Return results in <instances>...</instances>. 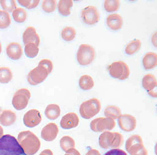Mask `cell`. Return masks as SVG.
Wrapping results in <instances>:
<instances>
[{"instance_id": "f546056e", "label": "cell", "mask_w": 157, "mask_h": 155, "mask_svg": "<svg viewBox=\"0 0 157 155\" xmlns=\"http://www.w3.org/2000/svg\"><path fill=\"white\" fill-rule=\"evenodd\" d=\"M27 12L22 8H18L12 12V17L13 20L17 23H21L24 22L27 19Z\"/></svg>"}, {"instance_id": "ab89813d", "label": "cell", "mask_w": 157, "mask_h": 155, "mask_svg": "<svg viewBox=\"0 0 157 155\" xmlns=\"http://www.w3.org/2000/svg\"><path fill=\"white\" fill-rule=\"evenodd\" d=\"M39 155H54L53 152L50 149H44L42 151Z\"/></svg>"}, {"instance_id": "8d00e7d4", "label": "cell", "mask_w": 157, "mask_h": 155, "mask_svg": "<svg viewBox=\"0 0 157 155\" xmlns=\"http://www.w3.org/2000/svg\"><path fill=\"white\" fill-rule=\"evenodd\" d=\"M104 155H128L127 153L120 149H113L107 152Z\"/></svg>"}, {"instance_id": "44dd1931", "label": "cell", "mask_w": 157, "mask_h": 155, "mask_svg": "<svg viewBox=\"0 0 157 155\" xmlns=\"http://www.w3.org/2000/svg\"><path fill=\"white\" fill-rule=\"evenodd\" d=\"M143 65L147 70L154 69L157 65V54L152 52L147 53L143 57Z\"/></svg>"}, {"instance_id": "4fadbf2b", "label": "cell", "mask_w": 157, "mask_h": 155, "mask_svg": "<svg viewBox=\"0 0 157 155\" xmlns=\"http://www.w3.org/2000/svg\"><path fill=\"white\" fill-rule=\"evenodd\" d=\"M119 125L121 130L125 132H132L136 127V118L130 114L121 115L118 119Z\"/></svg>"}, {"instance_id": "f1b7e54d", "label": "cell", "mask_w": 157, "mask_h": 155, "mask_svg": "<svg viewBox=\"0 0 157 155\" xmlns=\"http://www.w3.org/2000/svg\"><path fill=\"white\" fill-rule=\"evenodd\" d=\"M76 30L71 27H65L61 32V36L65 41H73L76 36Z\"/></svg>"}, {"instance_id": "60d3db41", "label": "cell", "mask_w": 157, "mask_h": 155, "mask_svg": "<svg viewBox=\"0 0 157 155\" xmlns=\"http://www.w3.org/2000/svg\"><path fill=\"white\" fill-rule=\"evenodd\" d=\"M4 134V130L2 128V127L0 125V137H2Z\"/></svg>"}, {"instance_id": "cb8c5ba5", "label": "cell", "mask_w": 157, "mask_h": 155, "mask_svg": "<svg viewBox=\"0 0 157 155\" xmlns=\"http://www.w3.org/2000/svg\"><path fill=\"white\" fill-rule=\"evenodd\" d=\"M73 5V2L71 0H60L58 6V11L62 16H69Z\"/></svg>"}, {"instance_id": "d4e9b609", "label": "cell", "mask_w": 157, "mask_h": 155, "mask_svg": "<svg viewBox=\"0 0 157 155\" xmlns=\"http://www.w3.org/2000/svg\"><path fill=\"white\" fill-rule=\"evenodd\" d=\"M79 85L82 90H89L94 87V82L92 77L88 75H84L79 78Z\"/></svg>"}, {"instance_id": "d590c367", "label": "cell", "mask_w": 157, "mask_h": 155, "mask_svg": "<svg viewBox=\"0 0 157 155\" xmlns=\"http://www.w3.org/2000/svg\"><path fill=\"white\" fill-rule=\"evenodd\" d=\"M20 4L23 6L28 9H33L36 8L39 4L40 3L39 0H19L18 1Z\"/></svg>"}, {"instance_id": "5b68a950", "label": "cell", "mask_w": 157, "mask_h": 155, "mask_svg": "<svg viewBox=\"0 0 157 155\" xmlns=\"http://www.w3.org/2000/svg\"><path fill=\"white\" fill-rule=\"evenodd\" d=\"M125 149L130 155H148L140 136L134 134L129 137L125 143Z\"/></svg>"}, {"instance_id": "ba28073f", "label": "cell", "mask_w": 157, "mask_h": 155, "mask_svg": "<svg viewBox=\"0 0 157 155\" xmlns=\"http://www.w3.org/2000/svg\"><path fill=\"white\" fill-rule=\"evenodd\" d=\"M95 56L96 52L92 46L82 44L79 46L77 54V59L81 65L87 66L92 63Z\"/></svg>"}, {"instance_id": "52a82bcc", "label": "cell", "mask_w": 157, "mask_h": 155, "mask_svg": "<svg viewBox=\"0 0 157 155\" xmlns=\"http://www.w3.org/2000/svg\"><path fill=\"white\" fill-rule=\"evenodd\" d=\"M108 69L111 76L120 80L127 79L130 74L128 65L122 60L112 63L108 66Z\"/></svg>"}, {"instance_id": "6da1fadb", "label": "cell", "mask_w": 157, "mask_h": 155, "mask_svg": "<svg viewBox=\"0 0 157 155\" xmlns=\"http://www.w3.org/2000/svg\"><path fill=\"white\" fill-rule=\"evenodd\" d=\"M17 141L25 153L28 155L36 154L41 146V142L38 137L29 130L20 133Z\"/></svg>"}, {"instance_id": "7c38bea8", "label": "cell", "mask_w": 157, "mask_h": 155, "mask_svg": "<svg viewBox=\"0 0 157 155\" xmlns=\"http://www.w3.org/2000/svg\"><path fill=\"white\" fill-rule=\"evenodd\" d=\"M42 119V115L39 110L31 109L24 114L23 122L26 127L33 128L40 123Z\"/></svg>"}, {"instance_id": "b9f144b4", "label": "cell", "mask_w": 157, "mask_h": 155, "mask_svg": "<svg viewBox=\"0 0 157 155\" xmlns=\"http://www.w3.org/2000/svg\"><path fill=\"white\" fill-rule=\"evenodd\" d=\"M1 51H2V46H1V44L0 43V54L1 53Z\"/></svg>"}, {"instance_id": "7a4b0ae2", "label": "cell", "mask_w": 157, "mask_h": 155, "mask_svg": "<svg viewBox=\"0 0 157 155\" xmlns=\"http://www.w3.org/2000/svg\"><path fill=\"white\" fill-rule=\"evenodd\" d=\"M0 155H28L14 136L5 134L0 137Z\"/></svg>"}, {"instance_id": "ffe728a7", "label": "cell", "mask_w": 157, "mask_h": 155, "mask_svg": "<svg viewBox=\"0 0 157 155\" xmlns=\"http://www.w3.org/2000/svg\"><path fill=\"white\" fill-rule=\"evenodd\" d=\"M16 114L12 110H5L0 114V123L5 127H9L16 122Z\"/></svg>"}, {"instance_id": "4316f807", "label": "cell", "mask_w": 157, "mask_h": 155, "mask_svg": "<svg viewBox=\"0 0 157 155\" xmlns=\"http://www.w3.org/2000/svg\"><path fill=\"white\" fill-rule=\"evenodd\" d=\"M142 46L141 41L138 39H134V40L130 42L127 46L125 49V53L127 55H133L136 52H138Z\"/></svg>"}, {"instance_id": "9c48e42d", "label": "cell", "mask_w": 157, "mask_h": 155, "mask_svg": "<svg viewBox=\"0 0 157 155\" xmlns=\"http://www.w3.org/2000/svg\"><path fill=\"white\" fill-rule=\"evenodd\" d=\"M31 98V93L27 89H21L14 93L12 105L17 110H23L27 106Z\"/></svg>"}, {"instance_id": "8992f818", "label": "cell", "mask_w": 157, "mask_h": 155, "mask_svg": "<svg viewBox=\"0 0 157 155\" xmlns=\"http://www.w3.org/2000/svg\"><path fill=\"white\" fill-rule=\"evenodd\" d=\"M51 72L43 64L41 61L39 62L37 67L32 70L27 77L28 82L30 85L36 86L45 81L48 75Z\"/></svg>"}, {"instance_id": "74e56055", "label": "cell", "mask_w": 157, "mask_h": 155, "mask_svg": "<svg viewBox=\"0 0 157 155\" xmlns=\"http://www.w3.org/2000/svg\"><path fill=\"white\" fill-rule=\"evenodd\" d=\"M65 155H81V154L79 152V151L75 149V148H73V149H71L69 151H67Z\"/></svg>"}, {"instance_id": "3957f363", "label": "cell", "mask_w": 157, "mask_h": 155, "mask_svg": "<svg viewBox=\"0 0 157 155\" xmlns=\"http://www.w3.org/2000/svg\"><path fill=\"white\" fill-rule=\"evenodd\" d=\"M123 135L118 132L106 131L102 133L99 137V145L103 149H117L123 143Z\"/></svg>"}, {"instance_id": "9a60e30c", "label": "cell", "mask_w": 157, "mask_h": 155, "mask_svg": "<svg viewBox=\"0 0 157 155\" xmlns=\"http://www.w3.org/2000/svg\"><path fill=\"white\" fill-rule=\"evenodd\" d=\"M58 133V125L55 123H49L43 128L41 137L46 142H52L56 139Z\"/></svg>"}, {"instance_id": "7bdbcfd3", "label": "cell", "mask_w": 157, "mask_h": 155, "mask_svg": "<svg viewBox=\"0 0 157 155\" xmlns=\"http://www.w3.org/2000/svg\"><path fill=\"white\" fill-rule=\"evenodd\" d=\"M0 112H1V108H0Z\"/></svg>"}, {"instance_id": "e0dca14e", "label": "cell", "mask_w": 157, "mask_h": 155, "mask_svg": "<svg viewBox=\"0 0 157 155\" xmlns=\"http://www.w3.org/2000/svg\"><path fill=\"white\" fill-rule=\"evenodd\" d=\"M23 40L25 45L29 43H34L39 46L40 39L37 34L36 29L33 27H28L23 33Z\"/></svg>"}, {"instance_id": "277c9868", "label": "cell", "mask_w": 157, "mask_h": 155, "mask_svg": "<svg viewBox=\"0 0 157 155\" xmlns=\"http://www.w3.org/2000/svg\"><path fill=\"white\" fill-rule=\"evenodd\" d=\"M101 109L100 101L93 98L82 103L79 108V113L83 119H90L98 114Z\"/></svg>"}, {"instance_id": "484cf974", "label": "cell", "mask_w": 157, "mask_h": 155, "mask_svg": "<svg viewBox=\"0 0 157 155\" xmlns=\"http://www.w3.org/2000/svg\"><path fill=\"white\" fill-rule=\"evenodd\" d=\"M75 143L72 137L66 136L62 137L60 140V146L63 151L67 152L75 148Z\"/></svg>"}, {"instance_id": "f35d334b", "label": "cell", "mask_w": 157, "mask_h": 155, "mask_svg": "<svg viewBox=\"0 0 157 155\" xmlns=\"http://www.w3.org/2000/svg\"><path fill=\"white\" fill-rule=\"evenodd\" d=\"M86 155H101V154L99 152V151L94 149H92L88 151Z\"/></svg>"}, {"instance_id": "2e32d148", "label": "cell", "mask_w": 157, "mask_h": 155, "mask_svg": "<svg viewBox=\"0 0 157 155\" xmlns=\"http://www.w3.org/2000/svg\"><path fill=\"white\" fill-rule=\"evenodd\" d=\"M79 119L75 113H69L65 115L60 121V127L64 129L75 128L78 125Z\"/></svg>"}, {"instance_id": "1f68e13d", "label": "cell", "mask_w": 157, "mask_h": 155, "mask_svg": "<svg viewBox=\"0 0 157 155\" xmlns=\"http://www.w3.org/2000/svg\"><path fill=\"white\" fill-rule=\"evenodd\" d=\"M120 5L119 0H106L104 1V6L106 12L111 13L117 11L120 7Z\"/></svg>"}, {"instance_id": "5bb4252c", "label": "cell", "mask_w": 157, "mask_h": 155, "mask_svg": "<svg viewBox=\"0 0 157 155\" xmlns=\"http://www.w3.org/2000/svg\"><path fill=\"white\" fill-rule=\"evenodd\" d=\"M142 85L144 89L148 91L150 96L154 98H157V79L154 75L151 74L146 75L142 80Z\"/></svg>"}, {"instance_id": "8fae6325", "label": "cell", "mask_w": 157, "mask_h": 155, "mask_svg": "<svg viewBox=\"0 0 157 155\" xmlns=\"http://www.w3.org/2000/svg\"><path fill=\"white\" fill-rule=\"evenodd\" d=\"M81 17L84 23L88 25H94L100 20V14L97 8L94 6H88L82 10Z\"/></svg>"}, {"instance_id": "603a6c76", "label": "cell", "mask_w": 157, "mask_h": 155, "mask_svg": "<svg viewBox=\"0 0 157 155\" xmlns=\"http://www.w3.org/2000/svg\"><path fill=\"white\" fill-rule=\"evenodd\" d=\"M104 114L107 119L114 120L120 117L121 115V112L119 107L115 105H109L104 110Z\"/></svg>"}, {"instance_id": "30bf717a", "label": "cell", "mask_w": 157, "mask_h": 155, "mask_svg": "<svg viewBox=\"0 0 157 155\" xmlns=\"http://www.w3.org/2000/svg\"><path fill=\"white\" fill-rule=\"evenodd\" d=\"M116 126L113 119L98 117L93 119L90 123V128L94 132H102L105 130H111Z\"/></svg>"}, {"instance_id": "d6a6232c", "label": "cell", "mask_w": 157, "mask_h": 155, "mask_svg": "<svg viewBox=\"0 0 157 155\" xmlns=\"http://www.w3.org/2000/svg\"><path fill=\"white\" fill-rule=\"evenodd\" d=\"M11 23L10 14L4 10H0V29L8 27Z\"/></svg>"}, {"instance_id": "4dcf8cb0", "label": "cell", "mask_w": 157, "mask_h": 155, "mask_svg": "<svg viewBox=\"0 0 157 155\" xmlns=\"http://www.w3.org/2000/svg\"><path fill=\"white\" fill-rule=\"evenodd\" d=\"M39 51L38 46L34 43H29L25 46L24 52L26 56L29 58H33L37 56Z\"/></svg>"}, {"instance_id": "ac0fdd59", "label": "cell", "mask_w": 157, "mask_h": 155, "mask_svg": "<svg viewBox=\"0 0 157 155\" xmlns=\"http://www.w3.org/2000/svg\"><path fill=\"white\" fill-rule=\"evenodd\" d=\"M6 54L9 58L12 60H18L23 55V48L19 43L13 42L6 47Z\"/></svg>"}, {"instance_id": "d6986e66", "label": "cell", "mask_w": 157, "mask_h": 155, "mask_svg": "<svg viewBox=\"0 0 157 155\" xmlns=\"http://www.w3.org/2000/svg\"><path fill=\"white\" fill-rule=\"evenodd\" d=\"M106 24L108 27L113 31H117L121 28L123 24L122 17L118 14H109L106 18Z\"/></svg>"}, {"instance_id": "836d02e7", "label": "cell", "mask_w": 157, "mask_h": 155, "mask_svg": "<svg viewBox=\"0 0 157 155\" xmlns=\"http://www.w3.org/2000/svg\"><path fill=\"white\" fill-rule=\"evenodd\" d=\"M0 4L2 9L6 12H13L17 7L16 1L14 0H2L0 1Z\"/></svg>"}, {"instance_id": "7402d4cb", "label": "cell", "mask_w": 157, "mask_h": 155, "mask_svg": "<svg viewBox=\"0 0 157 155\" xmlns=\"http://www.w3.org/2000/svg\"><path fill=\"white\" fill-rule=\"evenodd\" d=\"M45 115L49 119L54 120L58 119L60 115V107L56 104L48 105L45 110Z\"/></svg>"}, {"instance_id": "e575fe53", "label": "cell", "mask_w": 157, "mask_h": 155, "mask_svg": "<svg viewBox=\"0 0 157 155\" xmlns=\"http://www.w3.org/2000/svg\"><path fill=\"white\" fill-rule=\"evenodd\" d=\"M56 0H44L42 2V9L46 13H51L56 10Z\"/></svg>"}, {"instance_id": "83f0119b", "label": "cell", "mask_w": 157, "mask_h": 155, "mask_svg": "<svg viewBox=\"0 0 157 155\" xmlns=\"http://www.w3.org/2000/svg\"><path fill=\"white\" fill-rule=\"evenodd\" d=\"M13 74L10 69L6 67H0V83H8L12 79Z\"/></svg>"}]
</instances>
